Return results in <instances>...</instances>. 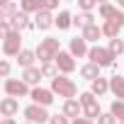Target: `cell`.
I'll list each match as a JSON object with an SVG mask.
<instances>
[{"label":"cell","mask_w":124,"mask_h":124,"mask_svg":"<svg viewBox=\"0 0 124 124\" xmlns=\"http://www.w3.org/2000/svg\"><path fill=\"white\" fill-rule=\"evenodd\" d=\"M51 93L58 95V97H63V100H76V95H78V85H76L73 78L58 73V76L51 80Z\"/></svg>","instance_id":"cell-1"},{"label":"cell","mask_w":124,"mask_h":124,"mask_svg":"<svg viewBox=\"0 0 124 124\" xmlns=\"http://www.w3.org/2000/svg\"><path fill=\"white\" fill-rule=\"evenodd\" d=\"M34 51H37V58L41 61V63H54L56 56L61 54V41L56 37H46V39L39 41V46Z\"/></svg>","instance_id":"cell-2"},{"label":"cell","mask_w":124,"mask_h":124,"mask_svg":"<svg viewBox=\"0 0 124 124\" xmlns=\"http://www.w3.org/2000/svg\"><path fill=\"white\" fill-rule=\"evenodd\" d=\"M78 102H80V107H83V117H88V119H100V100L88 90V93H80L78 95Z\"/></svg>","instance_id":"cell-3"},{"label":"cell","mask_w":124,"mask_h":124,"mask_svg":"<svg viewBox=\"0 0 124 124\" xmlns=\"http://www.w3.org/2000/svg\"><path fill=\"white\" fill-rule=\"evenodd\" d=\"M88 58H90V63H95V66H100V68H112L114 66V56H112V51L107 49V46H90V54H88Z\"/></svg>","instance_id":"cell-4"},{"label":"cell","mask_w":124,"mask_h":124,"mask_svg":"<svg viewBox=\"0 0 124 124\" xmlns=\"http://www.w3.org/2000/svg\"><path fill=\"white\" fill-rule=\"evenodd\" d=\"M3 88H5V95H8V97H15V100H17V97H27V95H32L29 85H27L22 78H8Z\"/></svg>","instance_id":"cell-5"},{"label":"cell","mask_w":124,"mask_h":124,"mask_svg":"<svg viewBox=\"0 0 124 124\" xmlns=\"http://www.w3.org/2000/svg\"><path fill=\"white\" fill-rule=\"evenodd\" d=\"M24 117H27L29 124H49V122H51V114L46 112V107L34 105V102L24 107Z\"/></svg>","instance_id":"cell-6"},{"label":"cell","mask_w":124,"mask_h":124,"mask_svg":"<svg viewBox=\"0 0 124 124\" xmlns=\"http://www.w3.org/2000/svg\"><path fill=\"white\" fill-rule=\"evenodd\" d=\"M3 54L5 56H20L22 54V34L20 32L3 37Z\"/></svg>","instance_id":"cell-7"},{"label":"cell","mask_w":124,"mask_h":124,"mask_svg":"<svg viewBox=\"0 0 124 124\" xmlns=\"http://www.w3.org/2000/svg\"><path fill=\"white\" fill-rule=\"evenodd\" d=\"M56 68H58V73L61 76H71L73 71H76V58L71 56V51H61L58 56H56Z\"/></svg>","instance_id":"cell-8"},{"label":"cell","mask_w":124,"mask_h":124,"mask_svg":"<svg viewBox=\"0 0 124 124\" xmlns=\"http://www.w3.org/2000/svg\"><path fill=\"white\" fill-rule=\"evenodd\" d=\"M34 27H37V29H41V32H46V29L56 27V15H54V12H49V10L37 12V15H34Z\"/></svg>","instance_id":"cell-9"},{"label":"cell","mask_w":124,"mask_h":124,"mask_svg":"<svg viewBox=\"0 0 124 124\" xmlns=\"http://www.w3.org/2000/svg\"><path fill=\"white\" fill-rule=\"evenodd\" d=\"M122 29H124V12H122L119 17H114V20H109V22L102 24V34L109 37V39H117Z\"/></svg>","instance_id":"cell-10"},{"label":"cell","mask_w":124,"mask_h":124,"mask_svg":"<svg viewBox=\"0 0 124 124\" xmlns=\"http://www.w3.org/2000/svg\"><path fill=\"white\" fill-rule=\"evenodd\" d=\"M17 112H20V100H15V97L0 100V114H3V119H12Z\"/></svg>","instance_id":"cell-11"},{"label":"cell","mask_w":124,"mask_h":124,"mask_svg":"<svg viewBox=\"0 0 124 124\" xmlns=\"http://www.w3.org/2000/svg\"><path fill=\"white\" fill-rule=\"evenodd\" d=\"M68 51H71V56H73V58H83V56H88V54H90L88 41H85L83 37H73V39H71V44H68Z\"/></svg>","instance_id":"cell-12"},{"label":"cell","mask_w":124,"mask_h":124,"mask_svg":"<svg viewBox=\"0 0 124 124\" xmlns=\"http://www.w3.org/2000/svg\"><path fill=\"white\" fill-rule=\"evenodd\" d=\"M29 97H32L34 105H41V107H49L54 102V93L46 90V88H32V95Z\"/></svg>","instance_id":"cell-13"},{"label":"cell","mask_w":124,"mask_h":124,"mask_svg":"<svg viewBox=\"0 0 124 124\" xmlns=\"http://www.w3.org/2000/svg\"><path fill=\"white\" fill-rule=\"evenodd\" d=\"M10 24H12V29H15V32H20V34L34 27V22H32V17H29L27 12H22V10H20V15H17L15 20H10Z\"/></svg>","instance_id":"cell-14"},{"label":"cell","mask_w":124,"mask_h":124,"mask_svg":"<svg viewBox=\"0 0 124 124\" xmlns=\"http://www.w3.org/2000/svg\"><path fill=\"white\" fill-rule=\"evenodd\" d=\"M63 114H66L71 122H76V119L83 114V107H80V102H78V100H63Z\"/></svg>","instance_id":"cell-15"},{"label":"cell","mask_w":124,"mask_h":124,"mask_svg":"<svg viewBox=\"0 0 124 124\" xmlns=\"http://www.w3.org/2000/svg\"><path fill=\"white\" fill-rule=\"evenodd\" d=\"M20 15V5L17 3H3L0 5V22H10Z\"/></svg>","instance_id":"cell-16"},{"label":"cell","mask_w":124,"mask_h":124,"mask_svg":"<svg viewBox=\"0 0 124 124\" xmlns=\"http://www.w3.org/2000/svg\"><path fill=\"white\" fill-rule=\"evenodd\" d=\"M97 12H100V17H102L105 22H109V20H114V17L122 15V10H119L117 5H109V3H100V5H97Z\"/></svg>","instance_id":"cell-17"},{"label":"cell","mask_w":124,"mask_h":124,"mask_svg":"<svg viewBox=\"0 0 124 124\" xmlns=\"http://www.w3.org/2000/svg\"><path fill=\"white\" fill-rule=\"evenodd\" d=\"M44 76H41V68H27V71H22V80L29 85V88H39V80H41Z\"/></svg>","instance_id":"cell-18"},{"label":"cell","mask_w":124,"mask_h":124,"mask_svg":"<svg viewBox=\"0 0 124 124\" xmlns=\"http://www.w3.org/2000/svg\"><path fill=\"white\" fill-rule=\"evenodd\" d=\"M109 93H112L117 100L124 102V78H122L119 73H114V76L109 78Z\"/></svg>","instance_id":"cell-19"},{"label":"cell","mask_w":124,"mask_h":124,"mask_svg":"<svg viewBox=\"0 0 124 124\" xmlns=\"http://www.w3.org/2000/svg\"><path fill=\"white\" fill-rule=\"evenodd\" d=\"M34 61H37V51H32V49H22V54L17 56V63L22 66V71L34 68Z\"/></svg>","instance_id":"cell-20"},{"label":"cell","mask_w":124,"mask_h":124,"mask_svg":"<svg viewBox=\"0 0 124 124\" xmlns=\"http://www.w3.org/2000/svg\"><path fill=\"white\" fill-rule=\"evenodd\" d=\"M100 71H102L100 66H95V63H90V61H88V63H85V66L80 68V78H85V80L95 83L97 78H102V76H100Z\"/></svg>","instance_id":"cell-21"},{"label":"cell","mask_w":124,"mask_h":124,"mask_svg":"<svg viewBox=\"0 0 124 124\" xmlns=\"http://www.w3.org/2000/svg\"><path fill=\"white\" fill-rule=\"evenodd\" d=\"M90 93H93L95 97L107 95V93H109V78H97L95 83H90Z\"/></svg>","instance_id":"cell-22"},{"label":"cell","mask_w":124,"mask_h":124,"mask_svg":"<svg viewBox=\"0 0 124 124\" xmlns=\"http://www.w3.org/2000/svg\"><path fill=\"white\" fill-rule=\"evenodd\" d=\"M56 27H58L61 32L71 29V27H73V15H71L68 10H58V15H56Z\"/></svg>","instance_id":"cell-23"},{"label":"cell","mask_w":124,"mask_h":124,"mask_svg":"<svg viewBox=\"0 0 124 124\" xmlns=\"http://www.w3.org/2000/svg\"><path fill=\"white\" fill-rule=\"evenodd\" d=\"M80 37H83L85 41H93V44L97 46V39H100V37H105V34H102V27L90 24V27H85V29H83V34H80Z\"/></svg>","instance_id":"cell-24"},{"label":"cell","mask_w":124,"mask_h":124,"mask_svg":"<svg viewBox=\"0 0 124 124\" xmlns=\"http://www.w3.org/2000/svg\"><path fill=\"white\" fill-rule=\"evenodd\" d=\"M20 10H22V12H27V15H29V12H34V15H37V12H41V10H44V0H22Z\"/></svg>","instance_id":"cell-25"},{"label":"cell","mask_w":124,"mask_h":124,"mask_svg":"<svg viewBox=\"0 0 124 124\" xmlns=\"http://www.w3.org/2000/svg\"><path fill=\"white\" fill-rule=\"evenodd\" d=\"M73 24L80 27V29H85V27L95 24V17H93V12H78V15L73 17Z\"/></svg>","instance_id":"cell-26"},{"label":"cell","mask_w":124,"mask_h":124,"mask_svg":"<svg viewBox=\"0 0 124 124\" xmlns=\"http://www.w3.org/2000/svg\"><path fill=\"white\" fill-rule=\"evenodd\" d=\"M107 49L112 51V56H114V58H117V56H122V54H124V39H119V37H117V39H109Z\"/></svg>","instance_id":"cell-27"},{"label":"cell","mask_w":124,"mask_h":124,"mask_svg":"<svg viewBox=\"0 0 124 124\" xmlns=\"http://www.w3.org/2000/svg\"><path fill=\"white\" fill-rule=\"evenodd\" d=\"M109 112L117 117V122H124V102H122V100H114V102L109 105Z\"/></svg>","instance_id":"cell-28"},{"label":"cell","mask_w":124,"mask_h":124,"mask_svg":"<svg viewBox=\"0 0 124 124\" xmlns=\"http://www.w3.org/2000/svg\"><path fill=\"white\" fill-rule=\"evenodd\" d=\"M41 76L54 80V78L58 76V68H56V63H41Z\"/></svg>","instance_id":"cell-29"},{"label":"cell","mask_w":124,"mask_h":124,"mask_svg":"<svg viewBox=\"0 0 124 124\" xmlns=\"http://www.w3.org/2000/svg\"><path fill=\"white\" fill-rule=\"evenodd\" d=\"M97 124H119V122H117V117L112 112H102L100 119H97Z\"/></svg>","instance_id":"cell-30"},{"label":"cell","mask_w":124,"mask_h":124,"mask_svg":"<svg viewBox=\"0 0 124 124\" xmlns=\"http://www.w3.org/2000/svg\"><path fill=\"white\" fill-rule=\"evenodd\" d=\"M49 124H73V122L61 112V114H51V122H49Z\"/></svg>","instance_id":"cell-31"},{"label":"cell","mask_w":124,"mask_h":124,"mask_svg":"<svg viewBox=\"0 0 124 124\" xmlns=\"http://www.w3.org/2000/svg\"><path fill=\"white\" fill-rule=\"evenodd\" d=\"M0 76H3L5 80L10 78V61H5V58H3V61H0Z\"/></svg>","instance_id":"cell-32"},{"label":"cell","mask_w":124,"mask_h":124,"mask_svg":"<svg viewBox=\"0 0 124 124\" xmlns=\"http://www.w3.org/2000/svg\"><path fill=\"white\" fill-rule=\"evenodd\" d=\"M78 8H80L83 12H90V10L95 8V3H93V0H80V3H78Z\"/></svg>","instance_id":"cell-33"},{"label":"cell","mask_w":124,"mask_h":124,"mask_svg":"<svg viewBox=\"0 0 124 124\" xmlns=\"http://www.w3.org/2000/svg\"><path fill=\"white\" fill-rule=\"evenodd\" d=\"M58 8V0H44V10H49V12H54Z\"/></svg>","instance_id":"cell-34"},{"label":"cell","mask_w":124,"mask_h":124,"mask_svg":"<svg viewBox=\"0 0 124 124\" xmlns=\"http://www.w3.org/2000/svg\"><path fill=\"white\" fill-rule=\"evenodd\" d=\"M73 124H95V122H93V119H88V117H78Z\"/></svg>","instance_id":"cell-35"},{"label":"cell","mask_w":124,"mask_h":124,"mask_svg":"<svg viewBox=\"0 0 124 124\" xmlns=\"http://www.w3.org/2000/svg\"><path fill=\"white\" fill-rule=\"evenodd\" d=\"M3 124H17L15 119H3Z\"/></svg>","instance_id":"cell-36"},{"label":"cell","mask_w":124,"mask_h":124,"mask_svg":"<svg viewBox=\"0 0 124 124\" xmlns=\"http://www.w3.org/2000/svg\"><path fill=\"white\" fill-rule=\"evenodd\" d=\"M119 10H124V0H122V3H119Z\"/></svg>","instance_id":"cell-37"},{"label":"cell","mask_w":124,"mask_h":124,"mask_svg":"<svg viewBox=\"0 0 124 124\" xmlns=\"http://www.w3.org/2000/svg\"><path fill=\"white\" fill-rule=\"evenodd\" d=\"M119 124H124V122H119Z\"/></svg>","instance_id":"cell-38"},{"label":"cell","mask_w":124,"mask_h":124,"mask_svg":"<svg viewBox=\"0 0 124 124\" xmlns=\"http://www.w3.org/2000/svg\"><path fill=\"white\" fill-rule=\"evenodd\" d=\"M27 124H29V122H27Z\"/></svg>","instance_id":"cell-39"}]
</instances>
